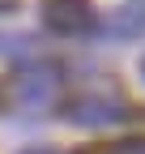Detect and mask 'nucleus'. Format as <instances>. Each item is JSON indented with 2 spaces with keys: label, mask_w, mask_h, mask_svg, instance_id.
Instances as JSON below:
<instances>
[{
  "label": "nucleus",
  "mask_w": 145,
  "mask_h": 154,
  "mask_svg": "<svg viewBox=\"0 0 145 154\" xmlns=\"http://www.w3.org/2000/svg\"><path fill=\"white\" fill-rule=\"evenodd\" d=\"M77 154H145V137H128V141H115V146H85Z\"/></svg>",
  "instance_id": "423d86ee"
},
{
  "label": "nucleus",
  "mask_w": 145,
  "mask_h": 154,
  "mask_svg": "<svg viewBox=\"0 0 145 154\" xmlns=\"http://www.w3.org/2000/svg\"><path fill=\"white\" fill-rule=\"evenodd\" d=\"M30 154H47V150H30Z\"/></svg>",
  "instance_id": "6e6552de"
},
{
  "label": "nucleus",
  "mask_w": 145,
  "mask_h": 154,
  "mask_svg": "<svg viewBox=\"0 0 145 154\" xmlns=\"http://www.w3.org/2000/svg\"><path fill=\"white\" fill-rule=\"evenodd\" d=\"M56 90H60V82L51 69H30L13 82V103H17V111H47L56 103Z\"/></svg>",
  "instance_id": "7ed1b4c3"
},
{
  "label": "nucleus",
  "mask_w": 145,
  "mask_h": 154,
  "mask_svg": "<svg viewBox=\"0 0 145 154\" xmlns=\"http://www.w3.org/2000/svg\"><path fill=\"white\" fill-rule=\"evenodd\" d=\"M13 5H17V0H0V13H9V9H13Z\"/></svg>",
  "instance_id": "0eeeda50"
},
{
  "label": "nucleus",
  "mask_w": 145,
  "mask_h": 154,
  "mask_svg": "<svg viewBox=\"0 0 145 154\" xmlns=\"http://www.w3.org/2000/svg\"><path fill=\"white\" fill-rule=\"evenodd\" d=\"M43 22H47L51 34L77 38L85 30H94V9H90V0H47L43 5Z\"/></svg>",
  "instance_id": "f03ea898"
},
{
  "label": "nucleus",
  "mask_w": 145,
  "mask_h": 154,
  "mask_svg": "<svg viewBox=\"0 0 145 154\" xmlns=\"http://www.w3.org/2000/svg\"><path fill=\"white\" fill-rule=\"evenodd\" d=\"M0 56H9V60H22V64H34V60H39L34 43H30V38H17V34H0Z\"/></svg>",
  "instance_id": "39448f33"
},
{
  "label": "nucleus",
  "mask_w": 145,
  "mask_h": 154,
  "mask_svg": "<svg viewBox=\"0 0 145 154\" xmlns=\"http://www.w3.org/2000/svg\"><path fill=\"white\" fill-rule=\"evenodd\" d=\"M111 38H132V34H141L145 30V9H120V13H111L107 17V26H102Z\"/></svg>",
  "instance_id": "20e7f679"
},
{
  "label": "nucleus",
  "mask_w": 145,
  "mask_h": 154,
  "mask_svg": "<svg viewBox=\"0 0 145 154\" xmlns=\"http://www.w3.org/2000/svg\"><path fill=\"white\" fill-rule=\"evenodd\" d=\"M141 73H145V60H141Z\"/></svg>",
  "instance_id": "1a4fd4ad"
},
{
  "label": "nucleus",
  "mask_w": 145,
  "mask_h": 154,
  "mask_svg": "<svg viewBox=\"0 0 145 154\" xmlns=\"http://www.w3.org/2000/svg\"><path fill=\"white\" fill-rule=\"evenodd\" d=\"M64 116L81 128H102V124H120V120H132V107L115 99V94H81V99L64 103Z\"/></svg>",
  "instance_id": "f257e3e1"
}]
</instances>
